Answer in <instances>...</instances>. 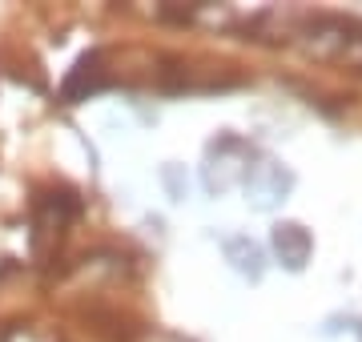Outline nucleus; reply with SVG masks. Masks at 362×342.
<instances>
[{
	"mask_svg": "<svg viewBox=\"0 0 362 342\" xmlns=\"http://www.w3.org/2000/svg\"><path fill=\"white\" fill-rule=\"evenodd\" d=\"M302 45L306 53L322 57V61H346V65H362V33L338 16H314L302 20Z\"/></svg>",
	"mask_w": 362,
	"mask_h": 342,
	"instance_id": "f257e3e1",
	"label": "nucleus"
},
{
	"mask_svg": "<svg viewBox=\"0 0 362 342\" xmlns=\"http://www.w3.org/2000/svg\"><path fill=\"white\" fill-rule=\"evenodd\" d=\"M290 189H294V173L286 170L282 161L262 158L258 165L246 170V194H250V201H254V210H274V206H282Z\"/></svg>",
	"mask_w": 362,
	"mask_h": 342,
	"instance_id": "f03ea898",
	"label": "nucleus"
},
{
	"mask_svg": "<svg viewBox=\"0 0 362 342\" xmlns=\"http://www.w3.org/2000/svg\"><path fill=\"white\" fill-rule=\"evenodd\" d=\"M274 250H278V258H282L286 270H302V266L310 262L314 242L298 222H282L278 230H274Z\"/></svg>",
	"mask_w": 362,
	"mask_h": 342,
	"instance_id": "7ed1b4c3",
	"label": "nucleus"
},
{
	"mask_svg": "<svg viewBox=\"0 0 362 342\" xmlns=\"http://www.w3.org/2000/svg\"><path fill=\"white\" fill-rule=\"evenodd\" d=\"M221 250H226V262H230L242 278H250V282H258V278L266 274V254H262V246L258 242H250L246 234L226 237Z\"/></svg>",
	"mask_w": 362,
	"mask_h": 342,
	"instance_id": "20e7f679",
	"label": "nucleus"
}]
</instances>
